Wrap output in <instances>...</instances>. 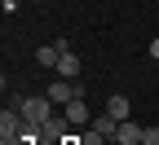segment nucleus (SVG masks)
<instances>
[{"instance_id": "obj_1", "label": "nucleus", "mask_w": 159, "mask_h": 145, "mask_svg": "<svg viewBox=\"0 0 159 145\" xmlns=\"http://www.w3.org/2000/svg\"><path fill=\"white\" fill-rule=\"evenodd\" d=\"M75 97H84V84H75V79H62V75H57L53 84H49V101H53V106H66V101H75Z\"/></svg>"}, {"instance_id": "obj_2", "label": "nucleus", "mask_w": 159, "mask_h": 145, "mask_svg": "<svg viewBox=\"0 0 159 145\" xmlns=\"http://www.w3.org/2000/svg\"><path fill=\"white\" fill-rule=\"evenodd\" d=\"M66 49H71L66 40H53V44H40V49H35V62H40L44 70H57V62H62V53H66Z\"/></svg>"}, {"instance_id": "obj_3", "label": "nucleus", "mask_w": 159, "mask_h": 145, "mask_svg": "<svg viewBox=\"0 0 159 145\" xmlns=\"http://www.w3.org/2000/svg\"><path fill=\"white\" fill-rule=\"evenodd\" d=\"M66 128H71V119H66V114H62V119L53 114V119L44 123V128H40V136H44L49 145H62V141H66Z\"/></svg>"}, {"instance_id": "obj_4", "label": "nucleus", "mask_w": 159, "mask_h": 145, "mask_svg": "<svg viewBox=\"0 0 159 145\" xmlns=\"http://www.w3.org/2000/svg\"><path fill=\"white\" fill-rule=\"evenodd\" d=\"M62 114L71 119V128H84V123H89V106H84V97L66 101V110H62Z\"/></svg>"}, {"instance_id": "obj_5", "label": "nucleus", "mask_w": 159, "mask_h": 145, "mask_svg": "<svg viewBox=\"0 0 159 145\" xmlns=\"http://www.w3.org/2000/svg\"><path fill=\"white\" fill-rule=\"evenodd\" d=\"M142 123H133V119H124V123H119V128H115V141H128V145H142Z\"/></svg>"}, {"instance_id": "obj_6", "label": "nucleus", "mask_w": 159, "mask_h": 145, "mask_svg": "<svg viewBox=\"0 0 159 145\" xmlns=\"http://www.w3.org/2000/svg\"><path fill=\"white\" fill-rule=\"evenodd\" d=\"M106 114H115V119H119V123H124V119H128V114H133V101H128V97H119V92H115V97H111V101H106Z\"/></svg>"}, {"instance_id": "obj_7", "label": "nucleus", "mask_w": 159, "mask_h": 145, "mask_svg": "<svg viewBox=\"0 0 159 145\" xmlns=\"http://www.w3.org/2000/svg\"><path fill=\"white\" fill-rule=\"evenodd\" d=\"M57 75H62V79H75V75H80V57H75L71 49L62 53V62H57Z\"/></svg>"}, {"instance_id": "obj_8", "label": "nucleus", "mask_w": 159, "mask_h": 145, "mask_svg": "<svg viewBox=\"0 0 159 145\" xmlns=\"http://www.w3.org/2000/svg\"><path fill=\"white\" fill-rule=\"evenodd\" d=\"M115 128H119V119H115V114H102V119H93V132H97V136H115Z\"/></svg>"}, {"instance_id": "obj_9", "label": "nucleus", "mask_w": 159, "mask_h": 145, "mask_svg": "<svg viewBox=\"0 0 159 145\" xmlns=\"http://www.w3.org/2000/svg\"><path fill=\"white\" fill-rule=\"evenodd\" d=\"M142 145H159V128H146L142 132Z\"/></svg>"}, {"instance_id": "obj_10", "label": "nucleus", "mask_w": 159, "mask_h": 145, "mask_svg": "<svg viewBox=\"0 0 159 145\" xmlns=\"http://www.w3.org/2000/svg\"><path fill=\"white\" fill-rule=\"evenodd\" d=\"M150 57H155V62H159V35H155V40H150Z\"/></svg>"}, {"instance_id": "obj_11", "label": "nucleus", "mask_w": 159, "mask_h": 145, "mask_svg": "<svg viewBox=\"0 0 159 145\" xmlns=\"http://www.w3.org/2000/svg\"><path fill=\"white\" fill-rule=\"evenodd\" d=\"M62 145H80V136H66V141H62Z\"/></svg>"}]
</instances>
